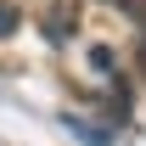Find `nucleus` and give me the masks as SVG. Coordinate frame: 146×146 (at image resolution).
Masks as SVG:
<instances>
[{"label":"nucleus","instance_id":"nucleus-1","mask_svg":"<svg viewBox=\"0 0 146 146\" xmlns=\"http://www.w3.org/2000/svg\"><path fill=\"white\" fill-rule=\"evenodd\" d=\"M68 129H79L90 146H112V135H101V124H90V118H68Z\"/></svg>","mask_w":146,"mask_h":146},{"label":"nucleus","instance_id":"nucleus-2","mask_svg":"<svg viewBox=\"0 0 146 146\" xmlns=\"http://www.w3.org/2000/svg\"><path fill=\"white\" fill-rule=\"evenodd\" d=\"M45 34H51V39H68L73 34V11H51V17H45Z\"/></svg>","mask_w":146,"mask_h":146},{"label":"nucleus","instance_id":"nucleus-3","mask_svg":"<svg viewBox=\"0 0 146 146\" xmlns=\"http://www.w3.org/2000/svg\"><path fill=\"white\" fill-rule=\"evenodd\" d=\"M17 23H23V17H17V6H6V0H0V39L17 34Z\"/></svg>","mask_w":146,"mask_h":146},{"label":"nucleus","instance_id":"nucleus-4","mask_svg":"<svg viewBox=\"0 0 146 146\" xmlns=\"http://www.w3.org/2000/svg\"><path fill=\"white\" fill-rule=\"evenodd\" d=\"M90 68H96V73H112V51H107V45H96V51H90Z\"/></svg>","mask_w":146,"mask_h":146}]
</instances>
